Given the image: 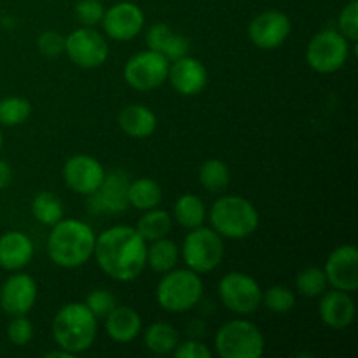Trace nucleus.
Returning a JSON list of instances; mask_svg holds the SVG:
<instances>
[{
    "mask_svg": "<svg viewBox=\"0 0 358 358\" xmlns=\"http://www.w3.org/2000/svg\"><path fill=\"white\" fill-rule=\"evenodd\" d=\"M327 276L324 269L311 266V268L299 271L296 278V287L303 296L306 297H318L327 290Z\"/></svg>",
    "mask_w": 358,
    "mask_h": 358,
    "instance_id": "obj_32",
    "label": "nucleus"
},
{
    "mask_svg": "<svg viewBox=\"0 0 358 358\" xmlns=\"http://www.w3.org/2000/svg\"><path fill=\"white\" fill-rule=\"evenodd\" d=\"M13 180V170H10L9 163L0 159V189H6Z\"/></svg>",
    "mask_w": 358,
    "mask_h": 358,
    "instance_id": "obj_40",
    "label": "nucleus"
},
{
    "mask_svg": "<svg viewBox=\"0 0 358 358\" xmlns=\"http://www.w3.org/2000/svg\"><path fill=\"white\" fill-rule=\"evenodd\" d=\"M203 297V280L191 269H171L164 273L156 289L157 304L170 313L192 310Z\"/></svg>",
    "mask_w": 358,
    "mask_h": 358,
    "instance_id": "obj_5",
    "label": "nucleus"
},
{
    "mask_svg": "<svg viewBox=\"0 0 358 358\" xmlns=\"http://www.w3.org/2000/svg\"><path fill=\"white\" fill-rule=\"evenodd\" d=\"M31 213H34L38 222L51 227L63 219L65 210H63V203L58 196L44 191L38 192L34 201H31Z\"/></svg>",
    "mask_w": 358,
    "mask_h": 358,
    "instance_id": "obj_29",
    "label": "nucleus"
},
{
    "mask_svg": "<svg viewBox=\"0 0 358 358\" xmlns=\"http://www.w3.org/2000/svg\"><path fill=\"white\" fill-rule=\"evenodd\" d=\"M231 182L229 166L220 159H208L199 168V184L210 192L226 191Z\"/></svg>",
    "mask_w": 358,
    "mask_h": 358,
    "instance_id": "obj_30",
    "label": "nucleus"
},
{
    "mask_svg": "<svg viewBox=\"0 0 358 358\" xmlns=\"http://www.w3.org/2000/svg\"><path fill=\"white\" fill-rule=\"evenodd\" d=\"M166 80H170L171 87L182 96H196L206 87L208 72L199 59L185 55L170 62Z\"/></svg>",
    "mask_w": 358,
    "mask_h": 358,
    "instance_id": "obj_18",
    "label": "nucleus"
},
{
    "mask_svg": "<svg viewBox=\"0 0 358 358\" xmlns=\"http://www.w3.org/2000/svg\"><path fill=\"white\" fill-rule=\"evenodd\" d=\"M37 282L30 275L16 273L3 282L0 289V306L10 317L27 315L37 303Z\"/></svg>",
    "mask_w": 358,
    "mask_h": 358,
    "instance_id": "obj_17",
    "label": "nucleus"
},
{
    "mask_svg": "<svg viewBox=\"0 0 358 358\" xmlns=\"http://www.w3.org/2000/svg\"><path fill=\"white\" fill-rule=\"evenodd\" d=\"M175 358H212L213 353L199 341H185L178 343L177 348L173 350Z\"/></svg>",
    "mask_w": 358,
    "mask_h": 358,
    "instance_id": "obj_39",
    "label": "nucleus"
},
{
    "mask_svg": "<svg viewBox=\"0 0 358 358\" xmlns=\"http://www.w3.org/2000/svg\"><path fill=\"white\" fill-rule=\"evenodd\" d=\"M94 243L96 234L90 224L77 219H62L51 226L48 254L59 268H80L93 257Z\"/></svg>",
    "mask_w": 358,
    "mask_h": 358,
    "instance_id": "obj_2",
    "label": "nucleus"
},
{
    "mask_svg": "<svg viewBox=\"0 0 358 358\" xmlns=\"http://www.w3.org/2000/svg\"><path fill=\"white\" fill-rule=\"evenodd\" d=\"M31 105L23 96H7L0 100V124L20 126L30 117Z\"/></svg>",
    "mask_w": 358,
    "mask_h": 358,
    "instance_id": "obj_31",
    "label": "nucleus"
},
{
    "mask_svg": "<svg viewBox=\"0 0 358 358\" xmlns=\"http://www.w3.org/2000/svg\"><path fill=\"white\" fill-rule=\"evenodd\" d=\"M98 318L84 303H69L52 318V338L65 352L77 355L96 341Z\"/></svg>",
    "mask_w": 358,
    "mask_h": 358,
    "instance_id": "obj_3",
    "label": "nucleus"
},
{
    "mask_svg": "<svg viewBox=\"0 0 358 358\" xmlns=\"http://www.w3.org/2000/svg\"><path fill=\"white\" fill-rule=\"evenodd\" d=\"M262 304L273 313H289L296 306V296L292 290L283 285L269 287L262 294Z\"/></svg>",
    "mask_w": 358,
    "mask_h": 358,
    "instance_id": "obj_33",
    "label": "nucleus"
},
{
    "mask_svg": "<svg viewBox=\"0 0 358 358\" xmlns=\"http://www.w3.org/2000/svg\"><path fill=\"white\" fill-rule=\"evenodd\" d=\"M338 31L350 42L355 44L358 41V2L352 0L348 6L343 7L338 17Z\"/></svg>",
    "mask_w": 358,
    "mask_h": 358,
    "instance_id": "obj_35",
    "label": "nucleus"
},
{
    "mask_svg": "<svg viewBox=\"0 0 358 358\" xmlns=\"http://www.w3.org/2000/svg\"><path fill=\"white\" fill-rule=\"evenodd\" d=\"M318 311H320V318L327 327L341 331L348 325L353 324L355 320L357 308L353 303L352 296L343 290H325L322 294L320 304H318Z\"/></svg>",
    "mask_w": 358,
    "mask_h": 358,
    "instance_id": "obj_19",
    "label": "nucleus"
},
{
    "mask_svg": "<svg viewBox=\"0 0 358 358\" xmlns=\"http://www.w3.org/2000/svg\"><path fill=\"white\" fill-rule=\"evenodd\" d=\"M150 243L152 245L147 247V266L159 275L171 271L177 266L178 255H180L177 243L168 238H161Z\"/></svg>",
    "mask_w": 358,
    "mask_h": 358,
    "instance_id": "obj_25",
    "label": "nucleus"
},
{
    "mask_svg": "<svg viewBox=\"0 0 358 358\" xmlns=\"http://www.w3.org/2000/svg\"><path fill=\"white\" fill-rule=\"evenodd\" d=\"M0 350H2V348H0Z\"/></svg>",
    "mask_w": 358,
    "mask_h": 358,
    "instance_id": "obj_43",
    "label": "nucleus"
},
{
    "mask_svg": "<svg viewBox=\"0 0 358 358\" xmlns=\"http://www.w3.org/2000/svg\"><path fill=\"white\" fill-rule=\"evenodd\" d=\"M94 259L115 282H133L147 266V241L131 226H114L96 236Z\"/></svg>",
    "mask_w": 358,
    "mask_h": 358,
    "instance_id": "obj_1",
    "label": "nucleus"
},
{
    "mask_svg": "<svg viewBox=\"0 0 358 358\" xmlns=\"http://www.w3.org/2000/svg\"><path fill=\"white\" fill-rule=\"evenodd\" d=\"M76 17L83 27H96L101 23L105 14V6L100 0H79L76 3Z\"/></svg>",
    "mask_w": 358,
    "mask_h": 358,
    "instance_id": "obj_36",
    "label": "nucleus"
},
{
    "mask_svg": "<svg viewBox=\"0 0 358 358\" xmlns=\"http://www.w3.org/2000/svg\"><path fill=\"white\" fill-rule=\"evenodd\" d=\"M170 59L161 52L147 49L133 55L124 65V79L136 91H152L168 79Z\"/></svg>",
    "mask_w": 358,
    "mask_h": 358,
    "instance_id": "obj_9",
    "label": "nucleus"
},
{
    "mask_svg": "<svg viewBox=\"0 0 358 358\" xmlns=\"http://www.w3.org/2000/svg\"><path fill=\"white\" fill-rule=\"evenodd\" d=\"M219 297L224 306L238 315H248L259 310L262 292L259 283L245 273H227L219 282Z\"/></svg>",
    "mask_w": 358,
    "mask_h": 358,
    "instance_id": "obj_10",
    "label": "nucleus"
},
{
    "mask_svg": "<svg viewBox=\"0 0 358 358\" xmlns=\"http://www.w3.org/2000/svg\"><path fill=\"white\" fill-rule=\"evenodd\" d=\"M34 257V243L21 231H9L0 236V268L20 271Z\"/></svg>",
    "mask_w": 358,
    "mask_h": 358,
    "instance_id": "obj_20",
    "label": "nucleus"
},
{
    "mask_svg": "<svg viewBox=\"0 0 358 358\" xmlns=\"http://www.w3.org/2000/svg\"><path fill=\"white\" fill-rule=\"evenodd\" d=\"M44 357H45V358H56V357H59V358H72L73 355H72V353L65 352V350H58V352H49V353H45Z\"/></svg>",
    "mask_w": 358,
    "mask_h": 358,
    "instance_id": "obj_41",
    "label": "nucleus"
},
{
    "mask_svg": "<svg viewBox=\"0 0 358 358\" xmlns=\"http://www.w3.org/2000/svg\"><path fill=\"white\" fill-rule=\"evenodd\" d=\"M119 126L131 138H147L157 128L156 114L145 105H128L119 112Z\"/></svg>",
    "mask_w": 358,
    "mask_h": 358,
    "instance_id": "obj_23",
    "label": "nucleus"
},
{
    "mask_svg": "<svg viewBox=\"0 0 358 358\" xmlns=\"http://www.w3.org/2000/svg\"><path fill=\"white\" fill-rule=\"evenodd\" d=\"M145 42L147 45H149V49L161 52V55L166 56L170 62L182 58V56L187 55L189 51L187 37H184V35L180 34H175V31L164 23H154L152 27L149 28V31H147Z\"/></svg>",
    "mask_w": 358,
    "mask_h": 358,
    "instance_id": "obj_22",
    "label": "nucleus"
},
{
    "mask_svg": "<svg viewBox=\"0 0 358 358\" xmlns=\"http://www.w3.org/2000/svg\"><path fill=\"white\" fill-rule=\"evenodd\" d=\"M129 177L124 170H110L105 173L100 187L87 196V212L93 215H117L128 210Z\"/></svg>",
    "mask_w": 358,
    "mask_h": 358,
    "instance_id": "obj_12",
    "label": "nucleus"
},
{
    "mask_svg": "<svg viewBox=\"0 0 358 358\" xmlns=\"http://www.w3.org/2000/svg\"><path fill=\"white\" fill-rule=\"evenodd\" d=\"M105 34L114 41L128 42L135 38L145 24L143 10L133 2H117L112 7L105 9L103 20Z\"/></svg>",
    "mask_w": 358,
    "mask_h": 358,
    "instance_id": "obj_16",
    "label": "nucleus"
},
{
    "mask_svg": "<svg viewBox=\"0 0 358 358\" xmlns=\"http://www.w3.org/2000/svg\"><path fill=\"white\" fill-rule=\"evenodd\" d=\"M161 199H163V191L156 180L147 177L129 180L128 201L131 206L145 212V210L159 206Z\"/></svg>",
    "mask_w": 358,
    "mask_h": 358,
    "instance_id": "obj_24",
    "label": "nucleus"
},
{
    "mask_svg": "<svg viewBox=\"0 0 358 358\" xmlns=\"http://www.w3.org/2000/svg\"><path fill=\"white\" fill-rule=\"evenodd\" d=\"M2 143H3V136H2V131H0V149H2Z\"/></svg>",
    "mask_w": 358,
    "mask_h": 358,
    "instance_id": "obj_42",
    "label": "nucleus"
},
{
    "mask_svg": "<svg viewBox=\"0 0 358 358\" xmlns=\"http://www.w3.org/2000/svg\"><path fill=\"white\" fill-rule=\"evenodd\" d=\"M173 219L185 229H194L205 224V203L196 194H184L177 199L173 206Z\"/></svg>",
    "mask_w": 358,
    "mask_h": 358,
    "instance_id": "obj_27",
    "label": "nucleus"
},
{
    "mask_svg": "<svg viewBox=\"0 0 358 358\" xmlns=\"http://www.w3.org/2000/svg\"><path fill=\"white\" fill-rule=\"evenodd\" d=\"M105 329L115 343H131L138 338L142 332V318L133 308L115 306L110 313L105 317Z\"/></svg>",
    "mask_w": 358,
    "mask_h": 358,
    "instance_id": "obj_21",
    "label": "nucleus"
},
{
    "mask_svg": "<svg viewBox=\"0 0 358 358\" xmlns=\"http://www.w3.org/2000/svg\"><path fill=\"white\" fill-rule=\"evenodd\" d=\"M37 48L48 58H58L65 52V37L56 30H45L38 35Z\"/></svg>",
    "mask_w": 358,
    "mask_h": 358,
    "instance_id": "obj_38",
    "label": "nucleus"
},
{
    "mask_svg": "<svg viewBox=\"0 0 358 358\" xmlns=\"http://www.w3.org/2000/svg\"><path fill=\"white\" fill-rule=\"evenodd\" d=\"M7 338L14 346H27L34 338V325L24 315H17L7 325Z\"/></svg>",
    "mask_w": 358,
    "mask_h": 358,
    "instance_id": "obj_37",
    "label": "nucleus"
},
{
    "mask_svg": "<svg viewBox=\"0 0 358 358\" xmlns=\"http://www.w3.org/2000/svg\"><path fill=\"white\" fill-rule=\"evenodd\" d=\"M210 224L222 238L243 240L259 227V212L247 198L222 196L210 208Z\"/></svg>",
    "mask_w": 358,
    "mask_h": 358,
    "instance_id": "obj_4",
    "label": "nucleus"
},
{
    "mask_svg": "<svg viewBox=\"0 0 358 358\" xmlns=\"http://www.w3.org/2000/svg\"><path fill=\"white\" fill-rule=\"evenodd\" d=\"M143 343L156 355H168L177 348L178 332L168 322H156V324L149 325V329L145 331Z\"/></svg>",
    "mask_w": 358,
    "mask_h": 358,
    "instance_id": "obj_28",
    "label": "nucleus"
},
{
    "mask_svg": "<svg viewBox=\"0 0 358 358\" xmlns=\"http://www.w3.org/2000/svg\"><path fill=\"white\" fill-rule=\"evenodd\" d=\"M350 56V42L338 30H322L310 41L306 62L315 72L334 73L345 66Z\"/></svg>",
    "mask_w": 358,
    "mask_h": 358,
    "instance_id": "obj_8",
    "label": "nucleus"
},
{
    "mask_svg": "<svg viewBox=\"0 0 358 358\" xmlns=\"http://www.w3.org/2000/svg\"><path fill=\"white\" fill-rule=\"evenodd\" d=\"M290 31H292V23L289 16L276 9L257 14L248 24V37L252 44L264 51L280 48L289 38Z\"/></svg>",
    "mask_w": 358,
    "mask_h": 358,
    "instance_id": "obj_13",
    "label": "nucleus"
},
{
    "mask_svg": "<svg viewBox=\"0 0 358 358\" xmlns=\"http://www.w3.org/2000/svg\"><path fill=\"white\" fill-rule=\"evenodd\" d=\"M327 283L343 292H355L358 289V250L355 245H343L334 248L324 268Z\"/></svg>",
    "mask_w": 358,
    "mask_h": 358,
    "instance_id": "obj_15",
    "label": "nucleus"
},
{
    "mask_svg": "<svg viewBox=\"0 0 358 358\" xmlns=\"http://www.w3.org/2000/svg\"><path fill=\"white\" fill-rule=\"evenodd\" d=\"M171 226H173V219L170 213L156 206V208L145 210L135 229L145 241H156L166 238L170 234Z\"/></svg>",
    "mask_w": 358,
    "mask_h": 358,
    "instance_id": "obj_26",
    "label": "nucleus"
},
{
    "mask_svg": "<svg viewBox=\"0 0 358 358\" xmlns=\"http://www.w3.org/2000/svg\"><path fill=\"white\" fill-rule=\"evenodd\" d=\"M84 304H86L87 310H90L94 317L105 318L115 306H117V299H115L114 294L108 292V290L94 289L87 294Z\"/></svg>",
    "mask_w": 358,
    "mask_h": 358,
    "instance_id": "obj_34",
    "label": "nucleus"
},
{
    "mask_svg": "<svg viewBox=\"0 0 358 358\" xmlns=\"http://www.w3.org/2000/svg\"><path fill=\"white\" fill-rule=\"evenodd\" d=\"M105 178V168L100 161L87 154L72 156L63 166V180L70 191L80 196H90L100 187Z\"/></svg>",
    "mask_w": 358,
    "mask_h": 358,
    "instance_id": "obj_14",
    "label": "nucleus"
},
{
    "mask_svg": "<svg viewBox=\"0 0 358 358\" xmlns=\"http://www.w3.org/2000/svg\"><path fill=\"white\" fill-rule=\"evenodd\" d=\"M65 52L80 69H98L108 58V44L93 27H80L65 37Z\"/></svg>",
    "mask_w": 358,
    "mask_h": 358,
    "instance_id": "obj_11",
    "label": "nucleus"
},
{
    "mask_svg": "<svg viewBox=\"0 0 358 358\" xmlns=\"http://www.w3.org/2000/svg\"><path fill=\"white\" fill-rule=\"evenodd\" d=\"M264 346L262 332L248 320L226 322L215 334V352L220 358H259Z\"/></svg>",
    "mask_w": 358,
    "mask_h": 358,
    "instance_id": "obj_6",
    "label": "nucleus"
},
{
    "mask_svg": "<svg viewBox=\"0 0 358 358\" xmlns=\"http://www.w3.org/2000/svg\"><path fill=\"white\" fill-rule=\"evenodd\" d=\"M182 259L191 271L206 275L219 268L224 259V241L212 227L199 226L189 229L182 245Z\"/></svg>",
    "mask_w": 358,
    "mask_h": 358,
    "instance_id": "obj_7",
    "label": "nucleus"
}]
</instances>
